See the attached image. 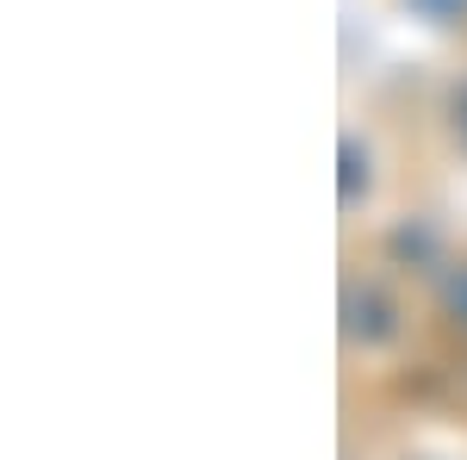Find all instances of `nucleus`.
<instances>
[{
	"mask_svg": "<svg viewBox=\"0 0 467 460\" xmlns=\"http://www.w3.org/2000/svg\"><path fill=\"white\" fill-rule=\"evenodd\" d=\"M411 6H424L431 19H455V13H462L467 0H411Z\"/></svg>",
	"mask_w": 467,
	"mask_h": 460,
	"instance_id": "nucleus-1",
	"label": "nucleus"
},
{
	"mask_svg": "<svg viewBox=\"0 0 467 460\" xmlns=\"http://www.w3.org/2000/svg\"><path fill=\"white\" fill-rule=\"evenodd\" d=\"M449 305H455V312H462V318H467V274H462V281H455V286H449Z\"/></svg>",
	"mask_w": 467,
	"mask_h": 460,
	"instance_id": "nucleus-2",
	"label": "nucleus"
},
{
	"mask_svg": "<svg viewBox=\"0 0 467 460\" xmlns=\"http://www.w3.org/2000/svg\"><path fill=\"white\" fill-rule=\"evenodd\" d=\"M462 125H467V100H462Z\"/></svg>",
	"mask_w": 467,
	"mask_h": 460,
	"instance_id": "nucleus-3",
	"label": "nucleus"
}]
</instances>
